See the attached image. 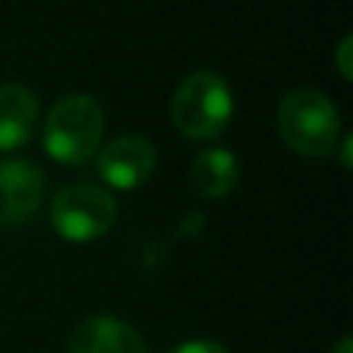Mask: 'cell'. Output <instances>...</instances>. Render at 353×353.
Wrapping results in <instances>:
<instances>
[{
	"label": "cell",
	"instance_id": "cell-7",
	"mask_svg": "<svg viewBox=\"0 0 353 353\" xmlns=\"http://www.w3.org/2000/svg\"><path fill=\"white\" fill-rule=\"evenodd\" d=\"M66 353H149V345L121 317L91 314L72 328Z\"/></svg>",
	"mask_w": 353,
	"mask_h": 353
},
{
	"label": "cell",
	"instance_id": "cell-12",
	"mask_svg": "<svg viewBox=\"0 0 353 353\" xmlns=\"http://www.w3.org/2000/svg\"><path fill=\"white\" fill-rule=\"evenodd\" d=\"M339 157H342V165L347 168V165H350V135H342V149H339Z\"/></svg>",
	"mask_w": 353,
	"mask_h": 353
},
{
	"label": "cell",
	"instance_id": "cell-13",
	"mask_svg": "<svg viewBox=\"0 0 353 353\" xmlns=\"http://www.w3.org/2000/svg\"><path fill=\"white\" fill-rule=\"evenodd\" d=\"M331 353H353V342H350V336H342V339L331 347Z\"/></svg>",
	"mask_w": 353,
	"mask_h": 353
},
{
	"label": "cell",
	"instance_id": "cell-6",
	"mask_svg": "<svg viewBox=\"0 0 353 353\" xmlns=\"http://www.w3.org/2000/svg\"><path fill=\"white\" fill-rule=\"evenodd\" d=\"M157 165L154 146L141 135H119L97 154V174L116 190L141 188Z\"/></svg>",
	"mask_w": 353,
	"mask_h": 353
},
{
	"label": "cell",
	"instance_id": "cell-4",
	"mask_svg": "<svg viewBox=\"0 0 353 353\" xmlns=\"http://www.w3.org/2000/svg\"><path fill=\"white\" fill-rule=\"evenodd\" d=\"M116 199L105 188L88 182L66 185L55 193L50 204V221L55 232L72 243H88L102 237L116 223Z\"/></svg>",
	"mask_w": 353,
	"mask_h": 353
},
{
	"label": "cell",
	"instance_id": "cell-10",
	"mask_svg": "<svg viewBox=\"0 0 353 353\" xmlns=\"http://www.w3.org/2000/svg\"><path fill=\"white\" fill-rule=\"evenodd\" d=\"M168 353H229V350L215 339H185L174 345Z\"/></svg>",
	"mask_w": 353,
	"mask_h": 353
},
{
	"label": "cell",
	"instance_id": "cell-11",
	"mask_svg": "<svg viewBox=\"0 0 353 353\" xmlns=\"http://www.w3.org/2000/svg\"><path fill=\"white\" fill-rule=\"evenodd\" d=\"M350 50H353V36L347 33V36H342V41L336 44V52H334V58H336V66H339V72H342V77L345 80H350L353 77V58H350Z\"/></svg>",
	"mask_w": 353,
	"mask_h": 353
},
{
	"label": "cell",
	"instance_id": "cell-5",
	"mask_svg": "<svg viewBox=\"0 0 353 353\" xmlns=\"http://www.w3.org/2000/svg\"><path fill=\"white\" fill-rule=\"evenodd\" d=\"M47 179L30 160H0V226L28 223L44 201Z\"/></svg>",
	"mask_w": 353,
	"mask_h": 353
},
{
	"label": "cell",
	"instance_id": "cell-1",
	"mask_svg": "<svg viewBox=\"0 0 353 353\" xmlns=\"http://www.w3.org/2000/svg\"><path fill=\"white\" fill-rule=\"evenodd\" d=\"M102 130L105 113L99 102L88 94H66L44 119V149L55 163L83 165L97 154Z\"/></svg>",
	"mask_w": 353,
	"mask_h": 353
},
{
	"label": "cell",
	"instance_id": "cell-3",
	"mask_svg": "<svg viewBox=\"0 0 353 353\" xmlns=\"http://www.w3.org/2000/svg\"><path fill=\"white\" fill-rule=\"evenodd\" d=\"M234 110L226 80L210 69L190 72L174 91L171 121L174 127L196 141H210L223 132Z\"/></svg>",
	"mask_w": 353,
	"mask_h": 353
},
{
	"label": "cell",
	"instance_id": "cell-2",
	"mask_svg": "<svg viewBox=\"0 0 353 353\" xmlns=\"http://www.w3.org/2000/svg\"><path fill=\"white\" fill-rule=\"evenodd\" d=\"M279 132L303 157H325L336 149L342 121L336 105L317 88H292L279 105Z\"/></svg>",
	"mask_w": 353,
	"mask_h": 353
},
{
	"label": "cell",
	"instance_id": "cell-8",
	"mask_svg": "<svg viewBox=\"0 0 353 353\" xmlns=\"http://www.w3.org/2000/svg\"><path fill=\"white\" fill-rule=\"evenodd\" d=\"M39 121V99L22 83H0V152H14L30 141Z\"/></svg>",
	"mask_w": 353,
	"mask_h": 353
},
{
	"label": "cell",
	"instance_id": "cell-9",
	"mask_svg": "<svg viewBox=\"0 0 353 353\" xmlns=\"http://www.w3.org/2000/svg\"><path fill=\"white\" fill-rule=\"evenodd\" d=\"M240 179L237 157L223 146H210L196 154L190 163V185L204 199H221L232 193V188Z\"/></svg>",
	"mask_w": 353,
	"mask_h": 353
}]
</instances>
